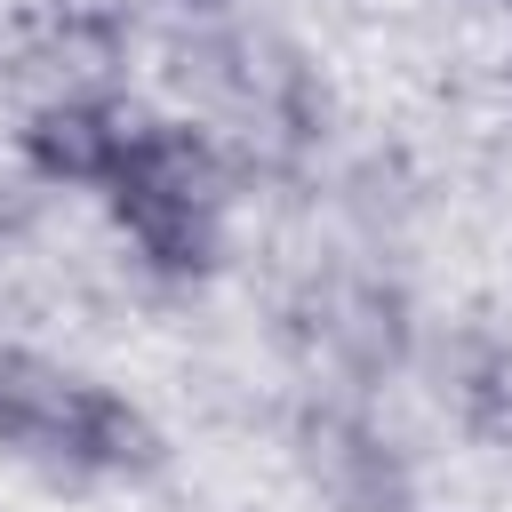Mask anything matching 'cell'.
Returning a JSON list of instances; mask_svg holds the SVG:
<instances>
[{"mask_svg":"<svg viewBox=\"0 0 512 512\" xmlns=\"http://www.w3.org/2000/svg\"><path fill=\"white\" fill-rule=\"evenodd\" d=\"M0 448L24 464H48V472H112V480L160 472V456H168L160 424L128 392H112L48 352H24V344L0 352Z\"/></svg>","mask_w":512,"mask_h":512,"instance_id":"obj_1","label":"cell"},{"mask_svg":"<svg viewBox=\"0 0 512 512\" xmlns=\"http://www.w3.org/2000/svg\"><path fill=\"white\" fill-rule=\"evenodd\" d=\"M104 200L160 272H208L224 248V160L184 120H136Z\"/></svg>","mask_w":512,"mask_h":512,"instance_id":"obj_2","label":"cell"},{"mask_svg":"<svg viewBox=\"0 0 512 512\" xmlns=\"http://www.w3.org/2000/svg\"><path fill=\"white\" fill-rule=\"evenodd\" d=\"M128 136H136V112L128 104H112V96H56V104H40L24 120V160L48 184L104 192L112 168H120V152H128Z\"/></svg>","mask_w":512,"mask_h":512,"instance_id":"obj_3","label":"cell"},{"mask_svg":"<svg viewBox=\"0 0 512 512\" xmlns=\"http://www.w3.org/2000/svg\"><path fill=\"white\" fill-rule=\"evenodd\" d=\"M192 8H224V0H192Z\"/></svg>","mask_w":512,"mask_h":512,"instance_id":"obj_4","label":"cell"}]
</instances>
